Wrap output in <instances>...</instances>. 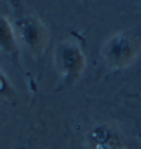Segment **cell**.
Wrapping results in <instances>:
<instances>
[{"mask_svg":"<svg viewBox=\"0 0 141 149\" xmlns=\"http://www.w3.org/2000/svg\"><path fill=\"white\" fill-rule=\"evenodd\" d=\"M0 50L11 56L18 55L16 30L12 28L9 20L3 16H0Z\"/></svg>","mask_w":141,"mask_h":149,"instance_id":"obj_5","label":"cell"},{"mask_svg":"<svg viewBox=\"0 0 141 149\" xmlns=\"http://www.w3.org/2000/svg\"><path fill=\"white\" fill-rule=\"evenodd\" d=\"M138 54V44L132 37L117 33L105 43L103 58L111 68L120 69L132 63Z\"/></svg>","mask_w":141,"mask_h":149,"instance_id":"obj_1","label":"cell"},{"mask_svg":"<svg viewBox=\"0 0 141 149\" xmlns=\"http://www.w3.org/2000/svg\"><path fill=\"white\" fill-rule=\"evenodd\" d=\"M15 30L17 39L34 53L42 52L49 42V32L37 17H22L16 22Z\"/></svg>","mask_w":141,"mask_h":149,"instance_id":"obj_2","label":"cell"},{"mask_svg":"<svg viewBox=\"0 0 141 149\" xmlns=\"http://www.w3.org/2000/svg\"><path fill=\"white\" fill-rule=\"evenodd\" d=\"M56 65L65 83H72L85 69V56L78 44L65 41L56 48Z\"/></svg>","mask_w":141,"mask_h":149,"instance_id":"obj_3","label":"cell"},{"mask_svg":"<svg viewBox=\"0 0 141 149\" xmlns=\"http://www.w3.org/2000/svg\"><path fill=\"white\" fill-rule=\"evenodd\" d=\"M92 149H122L120 135L108 125H98L88 135Z\"/></svg>","mask_w":141,"mask_h":149,"instance_id":"obj_4","label":"cell"},{"mask_svg":"<svg viewBox=\"0 0 141 149\" xmlns=\"http://www.w3.org/2000/svg\"><path fill=\"white\" fill-rule=\"evenodd\" d=\"M15 96V87L12 86L10 80L7 77L5 72L0 69V98L13 100Z\"/></svg>","mask_w":141,"mask_h":149,"instance_id":"obj_6","label":"cell"}]
</instances>
